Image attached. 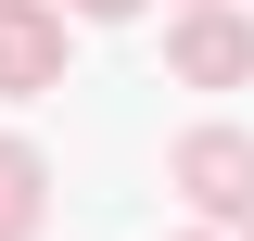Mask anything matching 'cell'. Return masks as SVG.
Masks as SVG:
<instances>
[{"label": "cell", "mask_w": 254, "mask_h": 241, "mask_svg": "<svg viewBox=\"0 0 254 241\" xmlns=\"http://www.w3.org/2000/svg\"><path fill=\"white\" fill-rule=\"evenodd\" d=\"M76 13H102V26H115V13H140V0H76Z\"/></svg>", "instance_id": "obj_5"}, {"label": "cell", "mask_w": 254, "mask_h": 241, "mask_svg": "<svg viewBox=\"0 0 254 241\" xmlns=\"http://www.w3.org/2000/svg\"><path fill=\"white\" fill-rule=\"evenodd\" d=\"M26 216H38V152L0 140V241H26Z\"/></svg>", "instance_id": "obj_4"}, {"label": "cell", "mask_w": 254, "mask_h": 241, "mask_svg": "<svg viewBox=\"0 0 254 241\" xmlns=\"http://www.w3.org/2000/svg\"><path fill=\"white\" fill-rule=\"evenodd\" d=\"M178 63H190V76H242V63H254V38L229 26V13H190V26H178Z\"/></svg>", "instance_id": "obj_3"}, {"label": "cell", "mask_w": 254, "mask_h": 241, "mask_svg": "<svg viewBox=\"0 0 254 241\" xmlns=\"http://www.w3.org/2000/svg\"><path fill=\"white\" fill-rule=\"evenodd\" d=\"M64 63V26H38V13H0V89H38Z\"/></svg>", "instance_id": "obj_2"}, {"label": "cell", "mask_w": 254, "mask_h": 241, "mask_svg": "<svg viewBox=\"0 0 254 241\" xmlns=\"http://www.w3.org/2000/svg\"><path fill=\"white\" fill-rule=\"evenodd\" d=\"M178 190H190V203H216V216H242V203H254V140H229V127L178 140Z\"/></svg>", "instance_id": "obj_1"}]
</instances>
